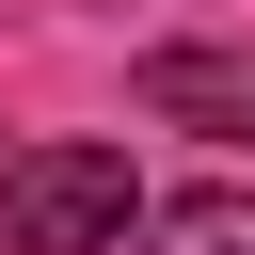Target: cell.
Returning a JSON list of instances; mask_svg holds the SVG:
<instances>
[{"instance_id":"cell-1","label":"cell","mask_w":255,"mask_h":255,"mask_svg":"<svg viewBox=\"0 0 255 255\" xmlns=\"http://www.w3.org/2000/svg\"><path fill=\"white\" fill-rule=\"evenodd\" d=\"M128 223H143L128 143H32V159H0V239L16 255H112Z\"/></svg>"},{"instance_id":"cell-2","label":"cell","mask_w":255,"mask_h":255,"mask_svg":"<svg viewBox=\"0 0 255 255\" xmlns=\"http://www.w3.org/2000/svg\"><path fill=\"white\" fill-rule=\"evenodd\" d=\"M159 128H255V48H143Z\"/></svg>"},{"instance_id":"cell-3","label":"cell","mask_w":255,"mask_h":255,"mask_svg":"<svg viewBox=\"0 0 255 255\" xmlns=\"http://www.w3.org/2000/svg\"><path fill=\"white\" fill-rule=\"evenodd\" d=\"M159 255H255V191H175L159 207Z\"/></svg>"}]
</instances>
